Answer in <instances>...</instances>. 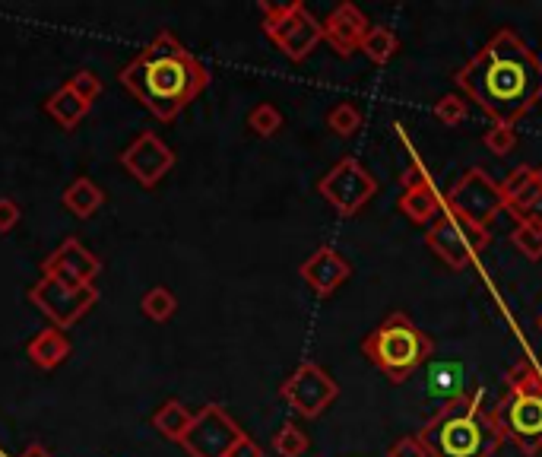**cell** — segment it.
I'll return each instance as SVG.
<instances>
[{
    "label": "cell",
    "mask_w": 542,
    "mask_h": 457,
    "mask_svg": "<svg viewBox=\"0 0 542 457\" xmlns=\"http://www.w3.org/2000/svg\"><path fill=\"white\" fill-rule=\"evenodd\" d=\"M454 83L495 124L514 127L542 102V58L514 29H498Z\"/></svg>",
    "instance_id": "1"
},
{
    "label": "cell",
    "mask_w": 542,
    "mask_h": 457,
    "mask_svg": "<svg viewBox=\"0 0 542 457\" xmlns=\"http://www.w3.org/2000/svg\"><path fill=\"white\" fill-rule=\"evenodd\" d=\"M118 83L159 121H175L210 86V70L172 32H159L118 73Z\"/></svg>",
    "instance_id": "2"
},
{
    "label": "cell",
    "mask_w": 542,
    "mask_h": 457,
    "mask_svg": "<svg viewBox=\"0 0 542 457\" xmlns=\"http://www.w3.org/2000/svg\"><path fill=\"white\" fill-rule=\"evenodd\" d=\"M416 438L425 445L428 457H495L498 448L508 442L482 388H473L454 404L435 410Z\"/></svg>",
    "instance_id": "3"
},
{
    "label": "cell",
    "mask_w": 542,
    "mask_h": 457,
    "mask_svg": "<svg viewBox=\"0 0 542 457\" xmlns=\"http://www.w3.org/2000/svg\"><path fill=\"white\" fill-rule=\"evenodd\" d=\"M504 381L508 391L495 407L498 423L523 457H536L542 451V369L533 359H523Z\"/></svg>",
    "instance_id": "4"
},
{
    "label": "cell",
    "mask_w": 542,
    "mask_h": 457,
    "mask_svg": "<svg viewBox=\"0 0 542 457\" xmlns=\"http://www.w3.org/2000/svg\"><path fill=\"white\" fill-rule=\"evenodd\" d=\"M362 353L371 359L378 372L390 378V385H403L435 353V343L403 312H394L362 340Z\"/></svg>",
    "instance_id": "5"
},
{
    "label": "cell",
    "mask_w": 542,
    "mask_h": 457,
    "mask_svg": "<svg viewBox=\"0 0 542 457\" xmlns=\"http://www.w3.org/2000/svg\"><path fill=\"white\" fill-rule=\"evenodd\" d=\"M264 13V32L267 39L286 54L292 64L308 61L314 48L324 42V23L302 4V0H289V4H260Z\"/></svg>",
    "instance_id": "6"
},
{
    "label": "cell",
    "mask_w": 542,
    "mask_h": 457,
    "mask_svg": "<svg viewBox=\"0 0 542 457\" xmlns=\"http://www.w3.org/2000/svg\"><path fill=\"white\" fill-rule=\"evenodd\" d=\"M444 210L466 219V223L479 226V229H492V223L504 213L501 185H498V181H492L489 172L476 166L470 172H463L454 185L447 188Z\"/></svg>",
    "instance_id": "7"
},
{
    "label": "cell",
    "mask_w": 542,
    "mask_h": 457,
    "mask_svg": "<svg viewBox=\"0 0 542 457\" xmlns=\"http://www.w3.org/2000/svg\"><path fill=\"white\" fill-rule=\"evenodd\" d=\"M489 242H492V229H479L447 210L425 229V245L451 270H466L489 248Z\"/></svg>",
    "instance_id": "8"
},
{
    "label": "cell",
    "mask_w": 542,
    "mask_h": 457,
    "mask_svg": "<svg viewBox=\"0 0 542 457\" xmlns=\"http://www.w3.org/2000/svg\"><path fill=\"white\" fill-rule=\"evenodd\" d=\"M317 191L340 216H355L371 197L378 194V178L371 175L355 156H343L336 166L317 181Z\"/></svg>",
    "instance_id": "9"
},
{
    "label": "cell",
    "mask_w": 542,
    "mask_h": 457,
    "mask_svg": "<svg viewBox=\"0 0 542 457\" xmlns=\"http://www.w3.org/2000/svg\"><path fill=\"white\" fill-rule=\"evenodd\" d=\"M29 302L39 308L42 315H48V321L54 327H67L77 324L92 305L99 302V289L96 286H73V283H64L58 277H42L29 289Z\"/></svg>",
    "instance_id": "10"
},
{
    "label": "cell",
    "mask_w": 542,
    "mask_h": 457,
    "mask_svg": "<svg viewBox=\"0 0 542 457\" xmlns=\"http://www.w3.org/2000/svg\"><path fill=\"white\" fill-rule=\"evenodd\" d=\"M340 394V385L330 378V372L317 362H302L298 369L279 385V397L302 416V419H317Z\"/></svg>",
    "instance_id": "11"
},
{
    "label": "cell",
    "mask_w": 542,
    "mask_h": 457,
    "mask_svg": "<svg viewBox=\"0 0 542 457\" xmlns=\"http://www.w3.org/2000/svg\"><path fill=\"white\" fill-rule=\"evenodd\" d=\"M241 435L245 432L238 429V423L226 410L219 404H207L200 407V413H194V423L188 435L181 438V448L191 457H229Z\"/></svg>",
    "instance_id": "12"
},
{
    "label": "cell",
    "mask_w": 542,
    "mask_h": 457,
    "mask_svg": "<svg viewBox=\"0 0 542 457\" xmlns=\"http://www.w3.org/2000/svg\"><path fill=\"white\" fill-rule=\"evenodd\" d=\"M121 166L134 175L143 188H156L159 181L172 172L175 166V153L153 134V131H143L134 143L127 146L121 153Z\"/></svg>",
    "instance_id": "13"
},
{
    "label": "cell",
    "mask_w": 542,
    "mask_h": 457,
    "mask_svg": "<svg viewBox=\"0 0 542 457\" xmlns=\"http://www.w3.org/2000/svg\"><path fill=\"white\" fill-rule=\"evenodd\" d=\"M99 270H102V261L80 239L61 242L42 261V277H58L73 286H92V280L99 277Z\"/></svg>",
    "instance_id": "14"
},
{
    "label": "cell",
    "mask_w": 542,
    "mask_h": 457,
    "mask_svg": "<svg viewBox=\"0 0 542 457\" xmlns=\"http://www.w3.org/2000/svg\"><path fill=\"white\" fill-rule=\"evenodd\" d=\"M298 273H302V280L314 289V296L327 299L352 277V264L333 245H321L302 261Z\"/></svg>",
    "instance_id": "15"
},
{
    "label": "cell",
    "mask_w": 542,
    "mask_h": 457,
    "mask_svg": "<svg viewBox=\"0 0 542 457\" xmlns=\"http://www.w3.org/2000/svg\"><path fill=\"white\" fill-rule=\"evenodd\" d=\"M368 29H371V23L359 7L340 4V7H333L330 16L324 20V42L340 54V58H349V54L362 48Z\"/></svg>",
    "instance_id": "16"
},
{
    "label": "cell",
    "mask_w": 542,
    "mask_h": 457,
    "mask_svg": "<svg viewBox=\"0 0 542 457\" xmlns=\"http://www.w3.org/2000/svg\"><path fill=\"white\" fill-rule=\"evenodd\" d=\"M501 185V200H504V213L514 216V223L527 219L536 197L542 194V169L533 166H517L508 178L498 181Z\"/></svg>",
    "instance_id": "17"
},
{
    "label": "cell",
    "mask_w": 542,
    "mask_h": 457,
    "mask_svg": "<svg viewBox=\"0 0 542 457\" xmlns=\"http://www.w3.org/2000/svg\"><path fill=\"white\" fill-rule=\"evenodd\" d=\"M397 207H400V213L409 219V223L428 229L444 213V197L435 191V181L425 178V181H416V185L403 188Z\"/></svg>",
    "instance_id": "18"
},
{
    "label": "cell",
    "mask_w": 542,
    "mask_h": 457,
    "mask_svg": "<svg viewBox=\"0 0 542 457\" xmlns=\"http://www.w3.org/2000/svg\"><path fill=\"white\" fill-rule=\"evenodd\" d=\"M428 394H432L438 410L470 394L463 365H457V362H435L432 369H428Z\"/></svg>",
    "instance_id": "19"
},
{
    "label": "cell",
    "mask_w": 542,
    "mask_h": 457,
    "mask_svg": "<svg viewBox=\"0 0 542 457\" xmlns=\"http://www.w3.org/2000/svg\"><path fill=\"white\" fill-rule=\"evenodd\" d=\"M26 353L35 365H39V369H58V365L70 356V340L61 327L51 324L29 340Z\"/></svg>",
    "instance_id": "20"
},
{
    "label": "cell",
    "mask_w": 542,
    "mask_h": 457,
    "mask_svg": "<svg viewBox=\"0 0 542 457\" xmlns=\"http://www.w3.org/2000/svg\"><path fill=\"white\" fill-rule=\"evenodd\" d=\"M194 423V413L181 404V400H165V404L156 410L153 416V426L162 438H168V442H181L184 435H188Z\"/></svg>",
    "instance_id": "21"
},
{
    "label": "cell",
    "mask_w": 542,
    "mask_h": 457,
    "mask_svg": "<svg viewBox=\"0 0 542 457\" xmlns=\"http://www.w3.org/2000/svg\"><path fill=\"white\" fill-rule=\"evenodd\" d=\"M45 112H48L54 121H58V124L64 127V131H73V127H77V124L83 121V115L89 112V105L64 83V86L58 89V93H54V96L45 102Z\"/></svg>",
    "instance_id": "22"
},
{
    "label": "cell",
    "mask_w": 542,
    "mask_h": 457,
    "mask_svg": "<svg viewBox=\"0 0 542 457\" xmlns=\"http://www.w3.org/2000/svg\"><path fill=\"white\" fill-rule=\"evenodd\" d=\"M102 204H105V194H102L99 185H92L89 178H77V181H73V185L64 191V207H67L73 216H80V219L96 216Z\"/></svg>",
    "instance_id": "23"
},
{
    "label": "cell",
    "mask_w": 542,
    "mask_h": 457,
    "mask_svg": "<svg viewBox=\"0 0 542 457\" xmlns=\"http://www.w3.org/2000/svg\"><path fill=\"white\" fill-rule=\"evenodd\" d=\"M359 51H365V58H368L371 64L384 67V64H390V58H394V54L400 51V39H397V32H394V29H387V26H371Z\"/></svg>",
    "instance_id": "24"
},
{
    "label": "cell",
    "mask_w": 542,
    "mask_h": 457,
    "mask_svg": "<svg viewBox=\"0 0 542 457\" xmlns=\"http://www.w3.org/2000/svg\"><path fill=\"white\" fill-rule=\"evenodd\" d=\"M511 245L527 261H542V223H533V219H520V223H514Z\"/></svg>",
    "instance_id": "25"
},
{
    "label": "cell",
    "mask_w": 542,
    "mask_h": 457,
    "mask_svg": "<svg viewBox=\"0 0 542 457\" xmlns=\"http://www.w3.org/2000/svg\"><path fill=\"white\" fill-rule=\"evenodd\" d=\"M327 127L336 134V137H352V134H359V127H362V112H359V105L355 102H340V105H333L330 112H327Z\"/></svg>",
    "instance_id": "26"
},
{
    "label": "cell",
    "mask_w": 542,
    "mask_h": 457,
    "mask_svg": "<svg viewBox=\"0 0 542 457\" xmlns=\"http://www.w3.org/2000/svg\"><path fill=\"white\" fill-rule=\"evenodd\" d=\"M140 308H143V315L149 318V321H168L175 312H178V299L168 292L165 286H156V289H149L146 296H143V302H140Z\"/></svg>",
    "instance_id": "27"
},
{
    "label": "cell",
    "mask_w": 542,
    "mask_h": 457,
    "mask_svg": "<svg viewBox=\"0 0 542 457\" xmlns=\"http://www.w3.org/2000/svg\"><path fill=\"white\" fill-rule=\"evenodd\" d=\"M273 451L279 457H302L308 451L305 429L295 426V423H283V426H279V432L273 435Z\"/></svg>",
    "instance_id": "28"
},
{
    "label": "cell",
    "mask_w": 542,
    "mask_h": 457,
    "mask_svg": "<svg viewBox=\"0 0 542 457\" xmlns=\"http://www.w3.org/2000/svg\"><path fill=\"white\" fill-rule=\"evenodd\" d=\"M248 127H251V134H257V137H273L279 127H283V115H279L276 105L260 102L248 112Z\"/></svg>",
    "instance_id": "29"
},
{
    "label": "cell",
    "mask_w": 542,
    "mask_h": 457,
    "mask_svg": "<svg viewBox=\"0 0 542 457\" xmlns=\"http://www.w3.org/2000/svg\"><path fill=\"white\" fill-rule=\"evenodd\" d=\"M482 143H485V150H489V153L508 156V153H514V146H517V131L508 124H495L492 131H485Z\"/></svg>",
    "instance_id": "30"
},
{
    "label": "cell",
    "mask_w": 542,
    "mask_h": 457,
    "mask_svg": "<svg viewBox=\"0 0 542 457\" xmlns=\"http://www.w3.org/2000/svg\"><path fill=\"white\" fill-rule=\"evenodd\" d=\"M466 112H470V102H466V96H441L435 102V115L447 127H457L460 121H466Z\"/></svg>",
    "instance_id": "31"
},
{
    "label": "cell",
    "mask_w": 542,
    "mask_h": 457,
    "mask_svg": "<svg viewBox=\"0 0 542 457\" xmlns=\"http://www.w3.org/2000/svg\"><path fill=\"white\" fill-rule=\"evenodd\" d=\"M67 86H70L73 93H77L86 105H92V102H96V99L102 96V80H99L92 70H77V73L70 77Z\"/></svg>",
    "instance_id": "32"
},
{
    "label": "cell",
    "mask_w": 542,
    "mask_h": 457,
    "mask_svg": "<svg viewBox=\"0 0 542 457\" xmlns=\"http://www.w3.org/2000/svg\"><path fill=\"white\" fill-rule=\"evenodd\" d=\"M387 457H428V451L416 435H403L400 442L387 448Z\"/></svg>",
    "instance_id": "33"
},
{
    "label": "cell",
    "mask_w": 542,
    "mask_h": 457,
    "mask_svg": "<svg viewBox=\"0 0 542 457\" xmlns=\"http://www.w3.org/2000/svg\"><path fill=\"white\" fill-rule=\"evenodd\" d=\"M16 223H20V207L10 197H0V232H10Z\"/></svg>",
    "instance_id": "34"
},
{
    "label": "cell",
    "mask_w": 542,
    "mask_h": 457,
    "mask_svg": "<svg viewBox=\"0 0 542 457\" xmlns=\"http://www.w3.org/2000/svg\"><path fill=\"white\" fill-rule=\"evenodd\" d=\"M425 178H432L428 175V169H425V162L413 153V159H409V169L403 172V188H409V185H416V181H425Z\"/></svg>",
    "instance_id": "35"
},
{
    "label": "cell",
    "mask_w": 542,
    "mask_h": 457,
    "mask_svg": "<svg viewBox=\"0 0 542 457\" xmlns=\"http://www.w3.org/2000/svg\"><path fill=\"white\" fill-rule=\"evenodd\" d=\"M229 457H264V448H260L251 435H241L238 445L229 451Z\"/></svg>",
    "instance_id": "36"
},
{
    "label": "cell",
    "mask_w": 542,
    "mask_h": 457,
    "mask_svg": "<svg viewBox=\"0 0 542 457\" xmlns=\"http://www.w3.org/2000/svg\"><path fill=\"white\" fill-rule=\"evenodd\" d=\"M10 457V454H7ZM23 457H51L48 454V448H42V445H29L26 451H23Z\"/></svg>",
    "instance_id": "37"
},
{
    "label": "cell",
    "mask_w": 542,
    "mask_h": 457,
    "mask_svg": "<svg viewBox=\"0 0 542 457\" xmlns=\"http://www.w3.org/2000/svg\"><path fill=\"white\" fill-rule=\"evenodd\" d=\"M527 219H533V223H542V194L536 197V204H533V210H530Z\"/></svg>",
    "instance_id": "38"
},
{
    "label": "cell",
    "mask_w": 542,
    "mask_h": 457,
    "mask_svg": "<svg viewBox=\"0 0 542 457\" xmlns=\"http://www.w3.org/2000/svg\"><path fill=\"white\" fill-rule=\"evenodd\" d=\"M536 327H539V331H542V315H539V321H536Z\"/></svg>",
    "instance_id": "39"
},
{
    "label": "cell",
    "mask_w": 542,
    "mask_h": 457,
    "mask_svg": "<svg viewBox=\"0 0 542 457\" xmlns=\"http://www.w3.org/2000/svg\"><path fill=\"white\" fill-rule=\"evenodd\" d=\"M0 457H7V451H4V448H0Z\"/></svg>",
    "instance_id": "40"
}]
</instances>
